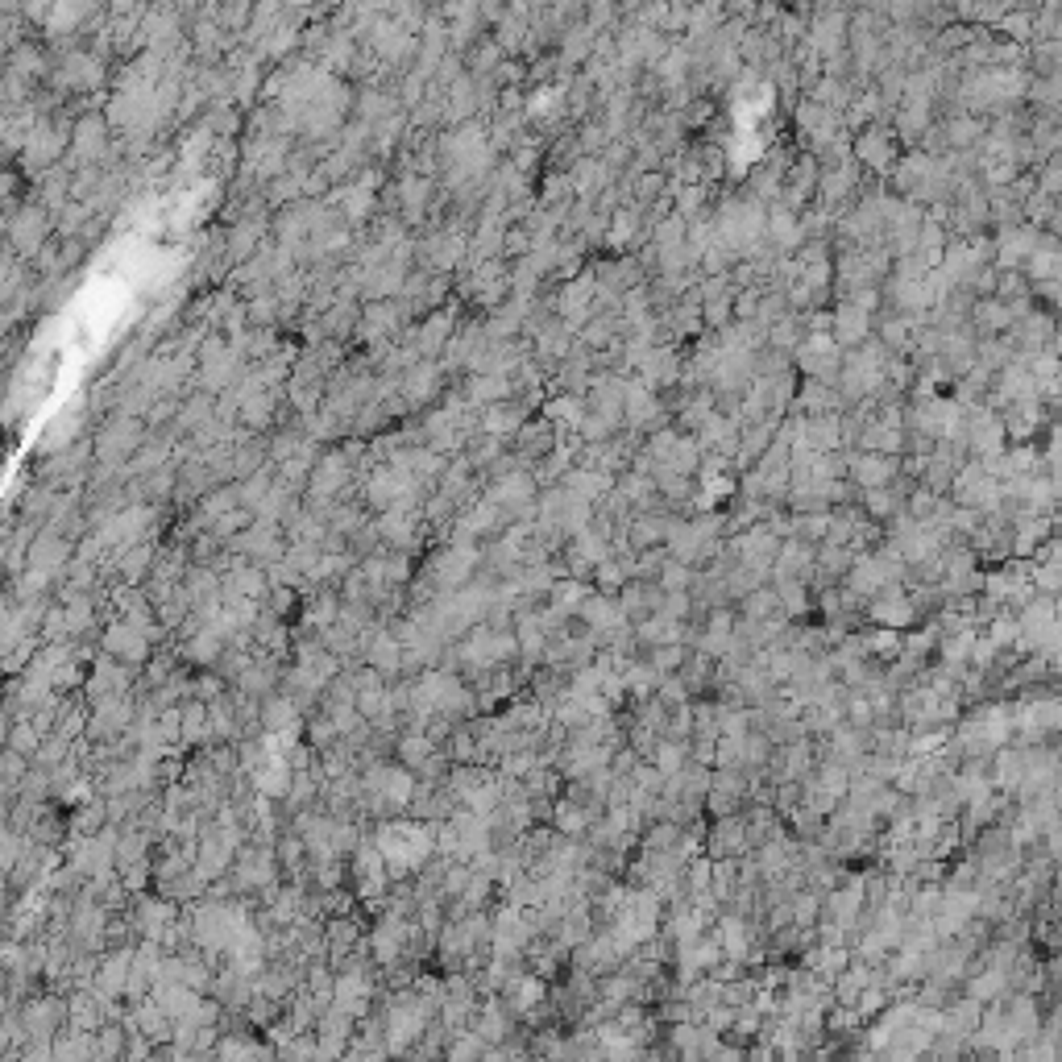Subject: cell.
I'll return each instance as SVG.
<instances>
[{
  "instance_id": "obj_1",
  "label": "cell",
  "mask_w": 1062,
  "mask_h": 1062,
  "mask_svg": "<svg viewBox=\"0 0 1062 1062\" xmlns=\"http://www.w3.org/2000/svg\"><path fill=\"white\" fill-rule=\"evenodd\" d=\"M1013 739V714L1009 706H984L975 710L971 718H963L959 735H955V751L971 760H988L996 747H1004Z\"/></svg>"
},
{
  "instance_id": "obj_2",
  "label": "cell",
  "mask_w": 1062,
  "mask_h": 1062,
  "mask_svg": "<svg viewBox=\"0 0 1062 1062\" xmlns=\"http://www.w3.org/2000/svg\"><path fill=\"white\" fill-rule=\"evenodd\" d=\"M776 548H780V536L776 531L768 527V523H756V527H747V531H739V536L731 540V552L739 565H747V569H756L760 577H772V561H776Z\"/></svg>"
},
{
  "instance_id": "obj_3",
  "label": "cell",
  "mask_w": 1062,
  "mask_h": 1062,
  "mask_svg": "<svg viewBox=\"0 0 1062 1062\" xmlns=\"http://www.w3.org/2000/svg\"><path fill=\"white\" fill-rule=\"evenodd\" d=\"M950 482H955L959 507H971V511H980V515L1000 511L1004 490H1000V482L992 478V473H984V465H963V473H955Z\"/></svg>"
},
{
  "instance_id": "obj_4",
  "label": "cell",
  "mask_w": 1062,
  "mask_h": 1062,
  "mask_svg": "<svg viewBox=\"0 0 1062 1062\" xmlns=\"http://www.w3.org/2000/svg\"><path fill=\"white\" fill-rule=\"evenodd\" d=\"M863 606H868V614H872V619H876L880 627H897V631H905V627L917 619V602L901 590V581H892V585H884V590H876Z\"/></svg>"
},
{
  "instance_id": "obj_5",
  "label": "cell",
  "mask_w": 1062,
  "mask_h": 1062,
  "mask_svg": "<svg viewBox=\"0 0 1062 1062\" xmlns=\"http://www.w3.org/2000/svg\"><path fill=\"white\" fill-rule=\"evenodd\" d=\"M573 959H577V971H585V975H594V980H598V975H610V971L623 967V950H619V942L610 938V930H598L581 946H573Z\"/></svg>"
},
{
  "instance_id": "obj_6",
  "label": "cell",
  "mask_w": 1062,
  "mask_h": 1062,
  "mask_svg": "<svg viewBox=\"0 0 1062 1062\" xmlns=\"http://www.w3.org/2000/svg\"><path fill=\"white\" fill-rule=\"evenodd\" d=\"M702 838H706L710 859H722V855H747V851H751V847H747V822H743V814H722V818L714 822V830H706Z\"/></svg>"
},
{
  "instance_id": "obj_7",
  "label": "cell",
  "mask_w": 1062,
  "mask_h": 1062,
  "mask_svg": "<svg viewBox=\"0 0 1062 1062\" xmlns=\"http://www.w3.org/2000/svg\"><path fill=\"white\" fill-rule=\"evenodd\" d=\"M897 469H901L897 453H868V449H863L859 457H851V461H847V473L855 478V486H863V490H872V486H888L892 478H897Z\"/></svg>"
},
{
  "instance_id": "obj_8",
  "label": "cell",
  "mask_w": 1062,
  "mask_h": 1062,
  "mask_svg": "<svg viewBox=\"0 0 1062 1062\" xmlns=\"http://www.w3.org/2000/svg\"><path fill=\"white\" fill-rule=\"evenodd\" d=\"M577 619L585 623V631H594V635H602V631H610V627H619V623H631L627 614H623V606H619V598H614V594H602V590H594L590 598H585V602L577 606Z\"/></svg>"
},
{
  "instance_id": "obj_9",
  "label": "cell",
  "mask_w": 1062,
  "mask_h": 1062,
  "mask_svg": "<svg viewBox=\"0 0 1062 1062\" xmlns=\"http://www.w3.org/2000/svg\"><path fill=\"white\" fill-rule=\"evenodd\" d=\"M544 992H548V980H540L536 971H515L507 980V1009H511V1017H531V1009H540V1004H544Z\"/></svg>"
},
{
  "instance_id": "obj_10",
  "label": "cell",
  "mask_w": 1062,
  "mask_h": 1062,
  "mask_svg": "<svg viewBox=\"0 0 1062 1062\" xmlns=\"http://www.w3.org/2000/svg\"><path fill=\"white\" fill-rule=\"evenodd\" d=\"M814 544L809 540H797V536H789V540H780V548H776V561H772V577H809L814 573Z\"/></svg>"
},
{
  "instance_id": "obj_11",
  "label": "cell",
  "mask_w": 1062,
  "mask_h": 1062,
  "mask_svg": "<svg viewBox=\"0 0 1062 1062\" xmlns=\"http://www.w3.org/2000/svg\"><path fill=\"white\" fill-rule=\"evenodd\" d=\"M685 619H668V614H648V619H639L635 623V644H644V648H660V644H685Z\"/></svg>"
},
{
  "instance_id": "obj_12",
  "label": "cell",
  "mask_w": 1062,
  "mask_h": 1062,
  "mask_svg": "<svg viewBox=\"0 0 1062 1062\" xmlns=\"http://www.w3.org/2000/svg\"><path fill=\"white\" fill-rule=\"evenodd\" d=\"M598 814H602V809H594L590 801H581V797H561V801L552 805V814H548V818H552V826L561 830V834H573V838H577V834L590 830V822H594Z\"/></svg>"
},
{
  "instance_id": "obj_13",
  "label": "cell",
  "mask_w": 1062,
  "mask_h": 1062,
  "mask_svg": "<svg viewBox=\"0 0 1062 1062\" xmlns=\"http://www.w3.org/2000/svg\"><path fill=\"white\" fill-rule=\"evenodd\" d=\"M851 963V946H834V942H818V946H809L805 950V971H814L818 980H834L838 971H843Z\"/></svg>"
},
{
  "instance_id": "obj_14",
  "label": "cell",
  "mask_w": 1062,
  "mask_h": 1062,
  "mask_svg": "<svg viewBox=\"0 0 1062 1062\" xmlns=\"http://www.w3.org/2000/svg\"><path fill=\"white\" fill-rule=\"evenodd\" d=\"M851 561H855V552H851L847 544H822V548L814 552V577H818L822 585H834V581H843V577H847Z\"/></svg>"
},
{
  "instance_id": "obj_15",
  "label": "cell",
  "mask_w": 1062,
  "mask_h": 1062,
  "mask_svg": "<svg viewBox=\"0 0 1062 1062\" xmlns=\"http://www.w3.org/2000/svg\"><path fill=\"white\" fill-rule=\"evenodd\" d=\"M1013 992L1009 984V971H996V967H975V975L967 980V996L980 1000V1004H992V1000H1004Z\"/></svg>"
},
{
  "instance_id": "obj_16",
  "label": "cell",
  "mask_w": 1062,
  "mask_h": 1062,
  "mask_svg": "<svg viewBox=\"0 0 1062 1062\" xmlns=\"http://www.w3.org/2000/svg\"><path fill=\"white\" fill-rule=\"evenodd\" d=\"M594 594V585L585 581V577H561V581H552V590H548V598H552V610H561L565 619H573L577 614V606L585 602Z\"/></svg>"
},
{
  "instance_id": "obj_17",
  "label": "cell",
  "mask_w": 1062,
  "mask_h": 1062,
  "mask_svg": "<svg viewBox=\"0 0 1062 1062\" xmlns=\"http://www.w3.org/2000/svg\"><path fill=\"white\" fill-rule=\"evenodd\" d=\"M610 486H614L610 473H602V469H573V473H565V490L585 498V502H602L610 494Z\"/></svg>"
},
{
  "instance_id": "obj_18",
  "label": "cell",
  "mask_w": 1062,
  "mask_h": 1062,
  "mask_svg": "<svg viewBox=\"0 0 1062 1062\" xmlns=\"http://www.w3.org/2000/svg\"><path fill=\"white\" fill-rule=\"evenodd\" d=\"M473 565H478V552H473V548H453V552H444V556H440L436 581H440V585H461V581L473 573Z\"/></svg>"
},
{
  "instance_id": "obj_19",
  "label": "cell",
  "mask_w": 1062,
  "mask_h": 1062,
  "mask_svg": "<svg viewBox=\"0 0 1062 1062\" xmlns=\"http://www.w3.org/2000/svg\"><path fill=\"white\" fill-rule=\"evenodd\" d=\"M652 764L660 768V776H673V772H681L685 764H689V743H681V739H656V747H652Z\"/></svg>"
},
{
  "instance_id": "obj_20",
  "label": "cell",
  "mask_w": 1062,
  "mask_h": 1062,
  "mask_svg": "<svg viewBox=\"0 0 1062 1062\" xmlns=\"http://www.w3.org/2000/svg\"><path fill=\"white\" fill-rule=\"evenodd\" d=\"M473 1033H478L482 1042L507 1038V1033H511V1009H507V1004H498V1000H490L486 1009H482V1021H478V1029H473Z\"/></svg>"
},
{
  "instance_id": "obj_21",
  "label": "cell",
  "mask_w": 1062,
  "mask_h": 1062,
  "mask_svg": "<svg viewBox=\"0 0 1062 1062\" xmlns=\"http://www.w3.org/2000/svg\"><path fill=\"white\" fill-rule=\"evenodd\" d=\"M693 577H697V573H693V565L677 561V556H668V561L660 565V573H656L652 581L660 585L664 594H681V590H689V585H693Z\"/></svg>"
},
{
  "instance_id": "obj_22",
  "label": "cell",
  "mask_w": 1062,
  "mask_h": 1062,
  "mask_svg": "<svg viewBox=\"0 0 1062 1062\" xmlns=\"http://www.w3.org/2000/svg\"><path fill=\"white\" fill-rule=\"evenodd\" d=\"M739 602H743V619H756V623H764V619H776V614H780L776 590H764V585H756V590H751V594H743ZM785 619H789V614H785Z\"/></svg>"
},
{
  "instance_id": "obj_23",
  "label": "cell",
  "mask_w": 1062,
  "mask_h": 1062,
  "mask_svg": "<svg viewBox=\"0 0 1062 1062\" xmlns=\"http://www.w3.org/2000/svg\"><path fill=\"white\" fill-rule=\"evenodd\" d=\"M863 507H868L872 519H892V515H901V511H905V502H901L897 490L872 486V490H863Z\"/></svg>"
},
{
  "instance_id": "obj_24",
  "label": "cell",
  "mask_w": 1062,
  "mask_h": 1062,
  "mask_svg": "<svg viewBox=\"0 0 1062 1062\" xmlns=\"http://www.w3.org/2000/svg\"><path fill=\"white\" fill-rule=\"evenodd\" d=\"M776 602H780V614H801L805 606H809V598H805V581L801 577H776Z\"/></svg>"
},
{
  "instance_id": "obj_25",
  "label": "cell",
  "mask_w": 1062,
  "mask_h": 1062,
  "mask_svg": "<svg viewBox=\"0 0 1062 1062\" xmlns=\"http://www.w3.org/2000/svg\"><path fill=\"white\" fill-rule=\"evenodd\" d=\"M863 332H868V312H863L859 303H847L843 312H838V341L855 345V341H863Z\"/></svg>"
},
{
  "instance_id": "obj_26",
  "label": "cell",
  "mask_w": 1062,
  "mask_h": 1062,
  "mask_svg": "<svg viewBox=\"0 0 1062 1062\" xmlns=\"http://www.w3.org/2000/svg\"><path fill=\"white\" fill-rule=\"evenodd\" d=\"M594 581H598V590H602V594H619L623 585L631 581V573L623 569L619 556H606V561L594 565Z\"/></svg>"
},
{
  "instance_id": "obj_27",
  "label": "cell",
  "mask_w": 1062,
  "mask_h": 1062,
  "mask_svg": "<svg viewBox=\"0 0 1062 1062\" xmlns=\"http://www.w3.org/2000/svg\"><path fill=\"white\" fill-rule=\"evenodd\" d=\"M863 449H868V453H897L901 449V432L892 424H872L868 436H863Z\"/></svg>"
},
{
  "instance_id": "obj_28",
  "label": "cell",
  "mask_w": 1062,
  "mask_h": 1062,
  "mask_svg": "<svg viewBox=\"0 0 1062 1062\" xmlns=\"http://www.w3.org/2000/svg\"><path fill=\"white\" fill-rule=\"evenodd\" d=\"M685 656H689V652H685V644H660V648H652L648 664L656 668V673H677Z\"/></svg>"
},
{
  "instance_id": "obj_29",
  "label": "cell",
  "mask_w": 1062,
  "mask_h": 1062,
  "mask_svg": "<svg viewBox=\"0 0 1062 1062\" xmlns=\"http://www.w3.org/2000/svg\"><path fill=\"white\" fill-rule=\"evenodd\" d=\"M1017 942H1009V938H1000L996 946H988L984 950V959H980V967H996V971H1009V963L1017 959Z\"/></svg>"
},
{
  "instance_id": "obj_30",
  "label": "cell",
  "mask_w": 1062,
  "mask_h": 1062,
  "mask_svg": "<svg viewBox=\"0 0 1062 1062\" xmlns=\"http://www.w3.org/2000/svg\"><path fill=\"white\" fill-rule=\"evenodd\" d=\"M552 444V436H548V428H527V436H523V449L531 453V457H540L544 449Z\"/></svg>"
},
{
  "instance_id": "obj_31",
  "label": "cell",
  "mask_w": 1062,
  "mask_h": 1062,
  "mask_svg": "<svg viewBox=\"0 0 1062 1062\" xmlns=\"http://www.w3.org/2000/svg\"><path fill=\"white\" fill-rule=\"evenodd\" d=\"M374 664H378V668H386V673H390V668L399 664V648L390 644V639H378V648H374Z\"/></svg>"
},
{
  "instance_id": "obj_32",
  "label": "cell",
  "mask_w": 1062,
  "mask_h": 1062,
  "mask_svg": "<svg viewBox=\"0 0 1062 1062\" xmlns=\"http://www.w3.org/2000/svg\"><path fill=\"white\" fill-rule=\"evenodd\" d=\"M980 320H984L988 328L1009 324V307H1000V303H984V307H980Z\"/></svg>"
}]
</instances>
